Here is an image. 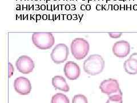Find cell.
I'll return each mask as SVG.
<instances>
[{"label": "cell", "instance_id": "52a82bcc", "mask_svg": "<svg viewBox=\"0 0 137 103\" xmlns=\"http://www.w3.org/2000/svg\"><path fill=\"white\" fill-rule=\"evenodd\" d=\"M14 87L15 90L21 95H28L32 90L31 83L29 80L24 77H19L15 79Z\"/></svg>", "mask_w": 137, "mask_h": 103}, {"label": "cell", "instance_id": "9c48e42d", "mask_svg": "<svg viewBox=\"0 0 137 103\" xmlns=\"http://www.w3.org/2000/svg\"><path fill=\"white\" fill-rule=\"evenodd\" d=\"M63 70L66 77L70 80L77 79L80 76V68L74 61H69L67 62L64 66Z\"/></svg>", "mask_w": 137, "mask_h": 103}, {"label": "cell", "instance_id": "8fae6325", "mask_svg": "<svg viewBox=\"0 0 137 103\" xmlns=\"http://www.w3.org/2000/svg\"><path fill=\"white\" fill-rule=\"evenodd\" d=\"M52 84L55 89H58L62 91L68 92L70 88L67 84L66 79L61 76H55L52 79Z\"/></svg>", "mask_w": 137, "mask_h": 103}, {"label": "cell", "instance_id": "484cf974", "mask_svg": "<svg viewBox=\"0 0 137 103\" xmlns=\"http://www.w3.org/2000/svg\"><path fill=\"white\" fill-rule=\"evenodd\" d=\"M134 10H137V5H136L134 6Z\"/></svg>", "mask_w": 137, "mask_h": 103}, {"label": "cell", "instance_id": "7c38bea8", "mask_svg": "<svg viewBox=\"0 0 137 103\" xmlns=\"http://www.w3.org/2000/svg\"><path fill=\"white\" fill-rule=\"evenodd\" d=\"M51 103H70V101L65 95L58 93L53 96Z\"/></svg>", "mask_w": 137, "mask_h": 103}, {"label": "cell", "instance_id": "3957f363", "mask_svg": "<svg viewBox=\"0 0 137 103\" xmlns=\"http://www.w3.org/2000/svg\"><path fill=\"white\" fill-rule=\"evenodd\" d=\"M70 49L73 56L78 60L86 57L90 50L89 43L83 38H76L72 41Z\"/></svg>", "mask_w": 137, "mask_h": 103}, {"label": "cell", "instance_id": "4fadbf2b", "mask_svg": "<svg viewBox=\"0 0 137 103\" xmlns=\"http://www.w3.org/2000/svg\"><path fill=\"white\" fill-rule=\"evenodd\" d=\"M106 103H123L122 95L115 94L110 95Z\"/></svg>", "mask_w": 137, "mask_h": 103}, {"label": "cell", "instance_id": "83f0119b", "mask_svg": "<svg viewBox=\"0 0 137 103\" xmlns=\"http://www.w3.org/2000/svg\"><path fill=\"white\" fill-rule=\"evenodd\" d=\"M18 7H17V10H20V5H18Z\"/></svg>", "mask_w": 137, "mask_h": 103}, {"label": "cell", "instance_id": "7a4b0ae2", "mask_svg": "<svg viewBox=\"0 0 137 103\" xmlns=\"http://www.w3.org/2000/svg\"><path fill=\"white\" fill-rule=\"evenodd\" d=\"M32 39L36 47L42 50L51 48L55 43L53 34L50 32H35L33 34Z\"/></svg>", "mask_w": 137, "mask_h": 103}, {"label": "cell", "instance_id": "5b68a950", "mask_svg": "<svg viewBox=\"0 0 137 103\" xmlns=\"http://www.w3.org/2000/svg\"><path fill=\"white\" fill-rule=\"evenodd\" d=\"M99 88L102 93L109 96L112 94L122 95L120 85L117 80L109 79L103 80L100 83Z\"/></svg>", "mask_w": 137, "mask_h": 103}, {"label": "cell", "instance_id": "f1b7e54d", "mask_svg": "<svg viewBox=\"0 0 137 103\" xmlns=\"http://www.w3.org/2000/svg\"><path fill=\"white\" fill-rule=\"evenodd\" d=\"M109 9H110L111 10L112 9V5H109Z\"/></svg>", "mask_w": 137, "mask_h": 103}, {"label": "cell", "instance_id": "603a6c76", "mask_svg": "<svg viewBox=\"0 0 137 103\" xmlns=\"http://www.w3.org/2000/svg\"><path fill=\"white\" fill-rule=\"evenodd\" d=\"M97 10H100V5H97Z\"/></svg>", "mask_w": 137, "mask_h": 103}, {"label": "cell", "instance_id": "f546056e", "mask_svg": "<svg viewBox=\"0 0 137 103\" xmlns=\"http://www.w3.org/2000/svg\"><path fill=\"white\" fill-rule=\"evenodd\" d=\"M90 1H91V0H88V2H89Z\"/></svg>", "mask_w": 137, "mask_h": 103}, {"label": "cell", "instance_id": "e0dca14e", "mask_svg": "<svg viewBox=\"0 0 137 103\" xmlns=\"http://www.w3.org/2000/svg\"><path fill=\"white\" fill-rule=\"evenodd\" d=\"M81 9L82 10H85V9H86V6H85V5H82L81 7Z\"/></svg>", "mask_w": 137, "mask_h": 103}, {"label": "cell", "instance_id": "d6a6232c", "mask_svg": "<svg viewBox=\"0 0 137 103\" xmlns=\"http://www.w3.org/2000/svg\"><path fill=\"white\" fill-rule=\"evenodd\" d=\"M54 1H56V0H54Z\"/></svg>", "mask_w": 137, "mask_h": 103}, {"label": "cell", "instance_id": "2e32d148", "mask_svg": "<svg viewBox=\"0 0 137 103\" xmlns=\"http://www.w3.org/2000/svg\"><path fill=\"white\" fill-rule=\"evenodd\" d=\"M108 34L112 39H118L121 36L122 33H108Z\"/></svg>", "mask_w": 137, "mask_h": 103}, {"label": "cell", "instance_id": "44dd1931", "mask_svg": "<svg viewBox=\"0 0 137 103\" xmlns=\"http://www.w3.org/2000/svg\"><path fill=\"white\" fill-rule=\"evenodd\" d=\"M41 9H42V10H45V9H46V7H45V6L44 5H42L41 6Z\"/></svg>", "mask_w": 137, "mask_h": 103}, {"label": "cell", "instance_id": "30bf717a", "mask_svg": "<svg viewBox=\"0 0 137 103\" xmlns=\"http://www.w3.org/2000/svg\"><path fill=\"white\" fill-rule=\"evenodd\" d=\"M124 69L128 74H137V53L131 55L130 57L124 61Z\"/></svg>", "mask_w": 137, "mask_h": 103}, {"label": "cell", "instance_id": "e575fe53", "mask_svg": "<svg viewBox=\"0 0 137 103\" xmlns=\"http://www.w3.org/2000/svg\"><path fill=\"white\" fill-rule=\"evenodd\" d=\"M114 1H115V0H114Z\"/></svg>", "mask_w": 137, "mask_h": 103}, {"label": "cell", "instance_id": "ba28073f", "mask_svg": "<svg viewBox=\"0 0 137 103\" xmlns=\"http://www.w3.org/2000/svg\"><path fill=\"white\" fill-rule=\"evenodd\" d=\"M112 51L113 54L117 57H126L130 52V44L124 40L118 41L114 43L112 46Z\"/></svg>", "mask_w": 137, "mask_h": 103}, {"label": "cell", "instance_id": "836d02e7", "mask_svg": "<svg viewBox=\"0 0 137 103\" xmlns=\"http://www.w3.org/2000/svg\"><path fill=\"white\" fill-rule=\"evenodd\" d=\"M35 1H37V0H35Z\"/></svg>", "mask_w": 137, "mask_h": 103}, {"label": "cell", "instance_id": "277c9868", "mask_svg": "<svg viewBox=\"0 0 137 103\" xmlns=\"http://www.w3.org/2000/svg\"><path fill=\"white\" fill-rule=\"evenodd\" d=\"M69 55V48L65 44H58L52 50L51 58L57 64L63 63L67 60Z\"/></svg>", "mask_w": 137, "mask_h": 103}, {"label": "cell", "instance_id": "6da1fadb", "mask_svg": "<svg viewBox=\"0 0 137 103\" xmlns=\"http://www.w3.org/2000/svg\"><path fill=\"white\" fill-rule=\"evenodd\" d=\"M83 68L87 74L96 76L103 71L105 68V61L100 55H91L84 61Z\"/></svg>", "mask_w": 137, "mask_h": 103}, {"label": "cell", "instance_id": "1f68e13d", "mask_svg": "<svg viewBox=\"0 0 137 103\" xmlns=\"http://www.w3.org/2000/svg\"><path fill=\"white\" fill-rule=\"evenodd\" d=\"M47 1H49V0H46V2H47Z\"/></svg>", "mask_w": 137, "mask_h": 103}, {"label": "cell", "instance_id": "d590c367", "mask_svg": "<svg viewBox=\"0 0 137 103\" xmlns=\"http://www.w3.org/2000/svg\"><path fill=\"white\" fill-rule=\"evenodd\" d=\"M45 1H46V0H45Z\"/></svg>", "mask_w": 137, "mask_h": 103}, {"label": "cell", "instance_id": "8992f818", "mask_svg": "<svg viewBox=\"0 0 137 103\" xmlns=\"http://www.w3.org/2000/svg\"><path fill=\"white\" fill-rule=\"evenodd\" d=\"M16 65L20 72L23 74H29L33 72L35 67L34 62L31 57L27 56H21L18 58Z\"/></svg>", "mask_w": 137, "mask_h": 103}, {"label": "cell", "instance_id": "ffe728a7", "mask_svg": "<svg viewBox=\"0 0 137 103\" xmlns=\"http://www.w3.org/2000/svg\"><path fill=\"white\" fill-rule=\"evenodd\" d=\"M42 18H43V20H46L47 19V15H46V14H44L43 15V17H42Z\"/></svg>", "mask_w": 137, "mask_h": 103}, {"label": "cell", "instance_id": "ac0fdd59", "mask_svg": "<svg viewBox=\"0 0 137 103\" xmlns=\"http://www.w3.org/2000/svg\"><path fill=\"white\" fill-rule=\"evenodd\" d=\"M90 9H91V6L90 5H87L86 6V9L87 10H90Z\"/></svg>", "mask_w": 137, "mask_h": 103}, {"label": "cell", "instance_id": "8d00e7d4", "mask_svg": "<svg viewBox=\"0 0 137 103\" xmlns=\"http://www.w3.org/2000/svg\"></svg>", "mask_w": 137, "mask_h": 103}, {"label": "cell", "instance_id": "4316f807", "mask_svg": "<svg viewBox=\"0 0 137 103\" xmlns=\"http://www.w3.org/2000/svg\"><path fill=\"white\" fill-rule=\"evenodd\" d=\"M51 7H50L49 5H47V10H50V9H51Z\"/></svg>", "mask_w": 137, "mask_h": 103}, {"label": "cell", "instance_id": "7402d4cb", "mask_svg": "<svg viewBox=\"0 0 137 103\" xmlns=\"http://www.w3.org/2000/svg\"><path fill=\"white\" fill-rule=\"evenodd\" d=\"M41 18V16L40 15H37V20H40Z\"/></svg>", "mask_w": 137, "mask_h": 103}, {"label": "cell", "instance_id": "d4e9b609", "mask_svg": "<svg viewBox=\"0 0 137 103\" xmlns=\"http://www.w3.org/2000/svg\"><path fill=\"white\" fill-rule=\"evenodd\" d=\"M71 18H72V15L70 14H69L68 15V20H71Z\"/></svg>", "mask_w": 137, "mask_h": 103}, {"label": "cell", "instance_id": "5bb4252c", "mask_svg": "<svg viewBox=\"0 0 137 103\" xmlns=\"http://www.w3.org/2000/svg\"><path fill=\"white\" fill-rule=\"evenodd\" d=\"M72 103H88L87 97L83 95H76L73 99Z\"/></svg>", "mask_w": 137, "mask_h": 103}, {"label": "cell", "instance_id": "cb8c5ba5", "mask_svg": "<svg viewBox=\"0 0 137 103\" xmlns=\"http://www.w3.org/2000/svg\"><path fill=\"white\" fill-rule=\"evenodd\" d=\"M114 9H115V10H118V5H114Z\"/></svg>", "mask_w": 137, "mask_h": 103}, {"label": "cell", "instance_id": "d6986e66", "mask_svg": "<svg viewBox=\"0 0 137 103\" xmlns=\"http://www.w3.org/2000/svg\"><path fill=\"white\" fill-rule=\"evenodd\" d=\"M65 9H66V10H69L70 9V5H66Z\"/></svg>", "mask_w": 137, "mask_h": 103}, {"label": "cell", "instance_id": "4dcf8cb0", "mask_svg": "<svg viewBox=\"0 0 137 103\" xmlns=\"http://www.w3.org/2000/svg\"><path fill=\"white\" fill-rule=\"evenodd\" d=\"M106 1H106V2H108V1H109V0H106Z\"/></svg>", "mask_w": 137, "mask_h": 103}, {"label": "cell", "instance_id": "9a60e30c", "mask_svg": "<svg viewBox=\"0 0 137 103\" xmlns=\"http://www.w3.org/2000/svg\"><path fill=\"white\" fill-rule=\"evenodd\" d=\"M8 66H9V78H10L14 73V69L13 67V65H12L11 63L10 62H9L8 63Z\"/></svg>", "mask_w": 137, "mask_h": 103}]
</instances>
